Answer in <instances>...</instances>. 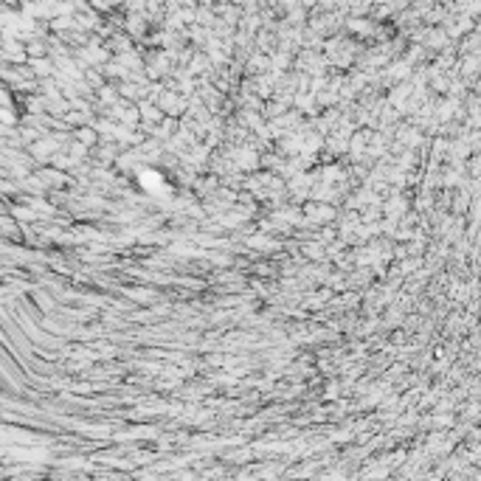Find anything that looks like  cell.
<instances>
[{"label":"cell","instance_id":"277c9868","mask_svg":"<svg viewBox=\"0 0 481 481\" xmlns=\"http://www.w3.org/2000/svg\"><path fill=\"white\" fill-rule=\"evenodd\" d=\"M307 214L313 220H332L335 217V212L329 209V205H307Z\"/></svg>","mask_w":481,"mask_h":481},{"label":"cell","instance_id":"8992f818","mask_svg":"<svg viewBox=\"0 0 481 481\" xmlns=\"http://www.w3.org/2000/svg\"><path fill=\"white\" fill-rule=\"evenodd\" d=\"M79 139H82V141L90 147V144L96 141V132H93V129H82V132H79Z\"/></svg>","mask_w":481,"mask_h":481},{"label":"cell","instance_id":"5b68a950","mask_svg":"<svg viewBox=\"0 0 481 481\" xmlns=\"http://www.w3.org/2000/svg\"><path fill=\"white\" fill-rule=\"evenodd\" d=\"M239 166H242V169H253V166H256V152L242 150V152H239Z\"/></svg>","mask_w":481,"mask_h":481},{"label":"cell","instance_id":"3957f363","mask_svg":"<svg viewBox=\"0 0 481 481\" xmlns=\"http://www.w3.org/2000/svg\"><path fill=\"white\" fill-rule=\"evenodd\" d=\"M29 68L34 71V77H51L56 71V65L51 62V56H31L29 59Z\"/></svg>","mask_w":481,"mask_h":481},{"label":"cell","instance_id":"6da1fadb","mask_svg":"<svg viewBox=\"0 0 481 481\" xmlns=\"http://www.w3.org/2000/svg\"><path fill=\"white\" fill-rule=\"evenodd\" d=\"M343 31H349L358 40H369V37H374L377 23L366 15H352V17H347V23H343Z\"/></svg>","mask_w":481,"mask_h":481},{"label":"cell","instance_id":"7a4b0ae2","mask_svg":"<svg viewBox=\"0 0 481 481\" xmlns=\"http://www.w3.org/2000/svg\"><path fill=\"white\" fill-rule=\"evenodd\" d=\"M155 102H158V104H161V110H164V113H169V116H178V113H183V110H186V99H183L180 93H175V90L161 93Z\"/></svg>","mask_w":481,"mask_h":481}]
</instances>
